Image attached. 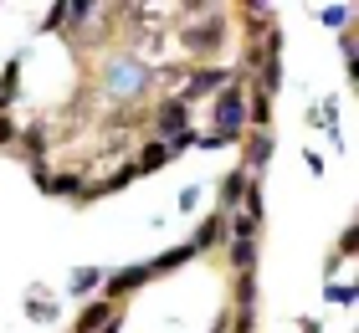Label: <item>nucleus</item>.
<instances>
[{
    "mask_svg": "<svg viewBox=\"0 0 359 333\" xmlns=\"http://www.w3.org/2000/svg\"><path fill=\"white\" fill-rule=\"evenodd\" d=\"M175 36H180V62H190V67H216L221 57V46L226 36H231V11L226 6H175Z\"/></svg>",
    "mask_w": 359,
    "mask_h": 333,
    "instance_id": "f257e3e1",
    "label": "nucleus"
},
{
    "mask_svg": "<svg viewBox=\"0 0 359 333\" xmlns=\"http://www.w3.org/2000/svg\"><path fill=\"white\" fill-rule=\"evenodd\" d=\"M97 97L144 108L154 97V67L134 62L128 52H103V57H97Z\"/></svg>",
    "mask_w": 359,
    "mask_h": 333,
    "instance_id": "f03ea898",
    "label": "nucleus"
},
{
    "mask_svg": "<svg viewBox=\"0 0 359 333\" xmlns=\"http://www.w3.org/2000/svg\"><path fill=\"white\" fill-rule=\"evenodd\" d=\"M210 128L226 133V139H241V133H247V82L241 77H231L210 97Z\"/></svg>",
    "mask_w": 359,
    "mask_h": 333,
    "instance_id": "7ed1b4c3",
    "label": "nucleus"
},
{
    "mask_svg": "<svg viewBox=\"0 0 359 333\" xmlns=\"http://www.w3.org/2000/svg\"><path fill=\"white\" fill-rule=\"evenodd\" d=\"M231 77H236L231 67H190V77H185V88H180V97H175V103L195 108V103H201V97L210 103V97H216V93H221V88H226V82H231Z\"/></svg>",
    "mask_w": 359,
    "mask_h": 333,
    "instance_id": "20e7f679",
    "label": "nucleus"
},
{
    "mask_svg": "<svg viewBox=\"0 0 359 333\" xmlns=\"http://www.w3.org/2000/svg\"><path fill=\"white\" fill-rule=\"evenodd\" d=\"M170 52V26H144V31H128V57L144 62V67H165Z\"/></svg>",
    "mask_w": 359,
    "mask_h": 333,
    "instance_id": "39448f33",
    "label": "nucleus"
},
{
    "mask_svg": "<svg viewBox=\"0 0 359 333\" xmlns=\"http://www.w3.org/2000/svg\"><path fill=\"white\" fill-rule=\"evenodd\" d=\"M154 272H149V261H134V266H118V272H108L103 277V297L108 303H123V297H134L139 287H149Z\"/></svg>",
    "mask_w": 359,
    "mask_h": 333,
    "instance_id": "423d86ee",
    "label": "nucleus"
},
{
    "mask_svg": "<svg viewBox=\"0 0 359 333\" xmlns=\"http://www.w3.org/2000/svg\"><path fill=\"white\" fill-rule=\"evenodd\" d=\"M277 154V139H272V128H252V133H241V170L262 179V170L272 164Z\"/></svg>",
    "mask_w": 359,
    "mask_h": 333,
    "instance_id": "0eeeda50",
    "label": "nucleus"
},
{
    "mask_svg": "<svg viewBox=\"0 0 359 333\" xmlns=\"http://www.w3.org/2000/svg\"><path fill=\"white\" fill-rule=\"evenodd\" d=\"M149 128H154V139H175V133L190 128V108L175 103V97H159V103L149 108Z\"/></svg>",
    "mask_w": 359,
    "mask_h": 333,
    "instance_id": "6e6552de",
    "label": "nucleus"
},
{
    "mask_svg": "<svg viewBox=\"0 0 359 333\" xmlns=\"http://www.w3.org/2000/svg\"><path fill=\"white\" fill-rule=\"evenodd\" d=\"M216 246H226V215L210 210L205 221H195V231H190V252L205 257V252H216Z\"/></svg>",
    "mask_w": 359,
    "mask_h": 333,
    "instance_id": "1a4fd4ad",
    "label": "nucleus"
},
{
    "mask_svg": "<svg viewBox=\"0 0 359 333\" xmlns=\"http://www.w3.org/2000/svg\"><path fill=\"white\" fill-rule=\"evenodd\" d=\"M36 190H41V195L77 200V205H83V170H46V175L36 179Z\"/></svg>",
    "mask_w": 359,
    "mask_h": 333,
    "instance_id": "9d476101",
    "label": "nucleus"
},
{
    "mask_svg": "<svg viewBox=\"0 0 359 333\" xmlns=\"http://www.w3.org/2000/svg\"><path fill=\"white\" fill-rule=\"evenodd\" d=\"M118 303H108V297H88V308L83 313H77V323L67 328V333H97V328H108L113 318H118Z\"/></svg>",
    "mask_w": 359,
    "mask_h": 333,
    "instance_id": "9b49d317",
    "label": "nucleus"
},
{
    "mask_svg": "<svg viewBox=\"0 0 359 333\" xmlns=\"http://www.w3.org/2000/svg\"><path fill=\"white\" fill-rule=\"evenodd\" d=\"M252 179H257V175H247V170L221 175V185H216V210H221V215L241 210V200H247V185H252Z\"/></svg>",
    "mask_w": 359,
    "mask_h": 333,
    "instance_id": "f8f14e48",
    "label": "nucleus"
},
{
    "mask_svg": "<svg viewBox=\"0 0 359 333\" xmlns=\"http://www.w3.org/2000/svg\"><path fill=\"white\" fill-rule=\"evenodd\" d=\"M21 313H26L31 323H57V318H62V303H57V297L46 292V287H26V303H21Z\"/></svg>",
    "mask_w": 359,
    "mask_h": 333,
    "instance_id": "ddd939ff",
    "label": "nucleus"
},
{
    "mask_svg": "<svg viewBox=\"0 0 359 333\" xmlns=\"http://www.w3.org/2000/svg\"><path fill=\"white\" fill-rule=\"evenodd\" d=\"M103 277H108L103 266H72V272H67V292L88 303V297H93L97 287H103Z\"/></svg>",
    "mask_w": 359,
    "mask_h": 333,
    "instance_id": "4468645a",
    "label": "nucleus"
},
{
    "mask_svg": "<svg viewBox=\"0 0 359 333\" xmlns=\"http://www.w3.org/2000/svg\"><path fill=\"white\" fill-rule=\"evenodd\" d=\"M21 57H11L6 62V72H0V113H11L15 103H21Z\"/></svg>",
    "mask_w": 359,
    "mask_h": 333,
    "instance_id": "2eb2a0df",
    "label": "nucleus"
},
{
    "mask_svg": "<svg viewBox=\"0 0 359 333\" xmlns=\"http://www.w3.org/2000/svg\"><path fill=\"white\" fill-rule=\"evenodd\" d=\"M226 261H231L236 277H252L257 272V241H226Z\"/></svg>",
    "mask_w": 359,
    "mask_h": 333,
    "instance_id": "dca6fc26",
    "label": "nucleus"
},
{
    "mask_svg": "<svg viewBox=\"0 0 359 333\" xmlns=\"http://www.w3.org/2000/svg\"><path fill=\"white\" fill-rule=\"evenodd\" d=\"M185 261H195V252H190V241H180V246H170V252H159V257L149 261V272H154V277H170V272H180Z\"/></svg>",
    "mask_w": 359,
    "mask_h": 333,
    "instance_id": "f3484780",
    "label": "nucleus"
},
{
    "mask_svg": "<svg viewBox=\"0 0 359 333\" xmlns=\"http://www.w3.org/2000/svg\"><path fill=\"white\" fill-rule=\"evenodd\" d=\"M165 164H170V149H165V139H144L139 159H134V170H139V175H154V170H165Z\"/></svg>",
    "mask_w": 359,
    "mask_h": 333,
    "instance_id": "a211bd4d",
    "label": "nucleus"
},
{
    "mask_svg": "<svg viewBox=\"0 0 359 333\" xmlns=\"http://www.w3.org/2000/svg\"><path fill=\"white\" fill-rule=\"evenodd\" d=\"M241 15H247V31H252L257 41H262L267 31H277L272 26V6H241Z\"/></svg>",
    "mask_w": 359,
    "mask_h": 333,
    "instance_id": "6ab92c4d",
    "label": "nucleus"
},
{
    "mask_svg": "<svg viewBox=\"0 0 359 333\" xmlns=\"http://www.w3.org/2000/svg\"><path fill=\"white\" fill-rule=\"evenodd\" d=\"M241 139H226V133H216V128H195V139H190V149H201V154H216V149H236Z\"/></svg>",
    "mask_w": 359,
    "mask_h": 333,
    "instance_id": "aec40b11",
    "label": "nucleus"
},
{
    "mask_svg": "<svg viewBox=\"0 0 359 333\" xmlns=\"http://www.w3.org/2000/svg\"><path fill=\"white\" fill-rule=\"evenodd\" d=\"M349 15H354L349 6H318V11H313V21H318V26H329V31H344V26H349Z\"/></svg>",
    "mask_w": 359,
    "mask_h": 333,
    "instance_id": "412c9836",
    "label": "nucleus"
},
{
    "mask_svg": "<svg viewBox=\"0 0 359 333\" xmlns=\"http://www.w3.org/2000/svg\"><path fill=\"white\" fill-rule=\"evenodd\" d=\"M359 287L354 282H323V303H339V308H354Z\"/></svg>",
    "mask_w": 359,
    "mask_h": 333,
    "instance_id": "4be33fe9",
    "label": "nucleus"
},
{
    "mask_svg": "<svg viewBox=\"0 0 359 333\" xmlns=\"http://www.w3.org/2000/svg\"><path fill=\"white\" fill-rule=\"evenodd\" d=\"M236 313H257V272L236 277Z\"/></svg>",
    "mask_w": 359,
    "mask_h": 333,
    "instance_id": "5701e85b",
    "label": "nucleus"
},
{
    "mask_svg": "<svg viewBox=\"0 0 359 333\" xmlns=\"http://www.w3.org/2000/svg\"><path fill=\"white\" fill-rule=\"evenodd\" d=\"M241 210H247L252 221H262V215H267V200H262V179H252V185H247V200H241Z\"/></svg>",
    "mask_w": 359,
    "mask_h": 333,
    "instance_id": "b1692460",
    "label": "nucleus"
},
{
    "mask_svg": "<svg viewBox=\"0 0 359 333\" xmlns=\"http://www.w3.org/2000/svg\"><path fill=\"white\" fill-rule=\"evenodd\" d=\"M62 26H67V0H62V6H52V11L36 21V36H46V31H62Z\"/></svg>",
    "mask_w": 359,
    "mask_h": 333,
    "instance_id": "393cba45",
    "label": "nucleus"
},
{
    "mask_svg": "<svg viewBox=\"0 0 359 333\" xmlns=\"http://www.w3.org/2000/svg\"><path fill=\"white\" fill-rule=\"evenodd\" d=\"M354 246H359V226L349 221V226H344V236H339V261H349V257H354Z\"/></svg>",
    "mask_w": 359,
    "mask_h": 333,
    "instance_id": "a878e982",
    "label": "nucleus"
},
{
    "mask_svg": "<svg viewBox=\"0 0 359 333\" xmlns=\"http://www.w3.org/2000/svg\"><path fill=\"white\" fill-rule=\"evenodd\" d=\"M15 133H21V123L11 113H0V149H15Z\"/></svg>",
    "mask_w": 359,
    "mask_h": 333,
    "instance_id": "bb28decb",
    "label": "nucleus"
},
{
    "mask_svg": "<svg viewBox=\"0 0 359 333\" xmlns=\"http://www.w3.org/2000/svg\"><path fill=\"white\" fill-rule=\"evenodd\" d=\"M175 205H180V210L190 215L195 205H201V185H185V190H180V200H175Z\"/></svg>",
    "mask_w": 359,
    "mask_h": 333,
    "instance_id": "cd10ccee",
    "label": "nucleus"
},
{
    "mask_svg": "<svg viewBox=\"0 0 359 333\" xmlns=\"http://www.w3.org/2000/svg\"><path fill=\"white\" fill-rule=\"evenodd\" d=\"M303 164H308V175H323V154L318 149H303Z\"/></svg>",
    "mask_w": 359,
    "mask_h": 333,
    "instance_id": "c85d7f7f",
    "label": "nucleus"
},
{
    "mask_svg": "<svg viewBox=\"0 0 359 333\" xmlns=\"http://www.w3.org/2000/svg\"><path fill=\"white\" fill-rule=\"evenodd\" d=\"M298 333H323V328H318L313 313H303V318H298Z\"/></svg>",
    "mask_w": 359,
    "mask_h": 333,
    "instance_id": "c756f323",
    "label": "nucleus"
},
{
    "mask_svg": "<svg viewBox=\"0 0 359 333\" xmlns=\"http://www.w3.org/2000/svg\"><path fill=\"white\" fill-rule=\"evenodd\" d=\"M97 333H123V313H118V318H113L108 328H97Z\"/></svg>",
    "mask_w": 359,
    "mask_h": 333,
    "instance_id": "7c9ffc66",
    "label": "nucleus"
}]
</instances>
